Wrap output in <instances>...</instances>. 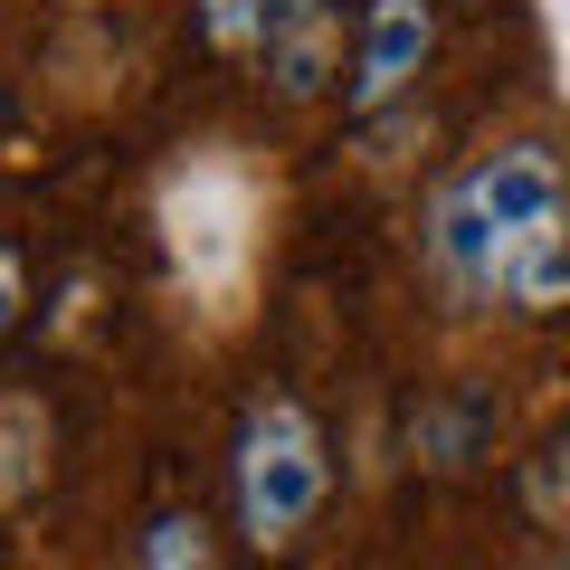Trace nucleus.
I'll use <instances>...</instances> for the list:
<instances>
[{"label": "nucleus", "instance_id": "f03ea898", "mask_svg": "<svg viewBox=\"0 0 570 570\" xmlns=\"http://www.w3.org/2000/svg\"><path fill=\"white\" fill-rule=\"evenodd\" d=\"M228 494H238L247 551H285L314 513H324V494H333L324 419H314L305 400H257V409L238 419V466H228Z\"/></svg>", "mask_w": 570, "mask_h": 570}, {"label": "nucleus", "instance_id": "9d476101", "mask_svg": "<svg viewBox=\"0 0 570 570\" xmlns=\"http://www.w3.org/2000/svg\"><path fill=\"white\" fill-rule=\"evenodd\" d=\"M333 0H266V39H276V29H295V20H324Z\"/></svg>", "mask_w": 570, "mask_h": 570}, {"label": "nucleus", "instance_id": "7ed1b4c3", "mask_svg": "<svg viewBox=\"0 0 570 570\" xmlns=\"http://www.w3.org/2000/svg\"><path fill=\"white\" fill-rule=\"evenodd\" d=\"M428 58H438V0H371L343 105H352V115H390V105L428 77Z\"/></svg>", "mask_w": 570, "mask_h": 570}, {"label": "nucleus", "instance_id": "1a4fd4ad", "mask_svg": "<svg viewBox=\"0 0 570 570\" xmlns=\"http://www.w3.org/2000/svg\"><path fill=\"white\" fill-rule=\"evenodd\" d=\"M29 305V276H20V247H0V343H10V324H20Z\"/></svg>", "mask_w": 570, "mask_h": 570}, {"label": "nucleus", "instance_id": "423d86ee", "mask_svg": "<svg viewBox=\"0 0 570 570\" xmlns=\"http://www.w3.org/2000/svg\"><path fill=\"white\" fill-rule=\"evenodd\" d=\"M39 475H48V409L29 400V390H10V400H0V513L20 504Z\"/></svg>", "mask_w": 570, "mask_h": 570}, {"label": "nucleus", "instance_id": "6e6552de", "mask_svg": "<svg viewBox=\"0 0 570 570\" xmlns=\"http://www.w3.org/2000/svg\"><path fill=\"white\" fill-rule=\"evenodd\" d=\"M200 39L219 58H266V0H200Z\"/></svg>", "mask_w": 570, "mask_h": 570}, {"label": "nucleus", "instance_id": "0eeeda50", "mask_svg": "<svg viewBox=\"0 0 570 570\" xmlns=\"http://www.w3.org/2000/svg\"><path fill=\"white\" fill-rule=\"evenodd\" d=\"M134 570H219V551H209V523H200V513H153V523H142Z\"/></svg>", "mask_w": 570, "mask_h": 570}, {"label": "nucleus", "instance_id": "f257e3e1", "mask_svg": "<svg viewBox=\"0 0 570 570\" xmlns=\"http://www.w3.org/2000/svg\"><path fill=\"white\" fill-rule=\"evenodd\" d=\"M428 276L456 305H513V314H551L570 305V181L561 153L542 142H494L466 171L438 181L428 200Z\"/></svg>", "mask_w": 570, "mask_h": 570}, {"label": "nucleus", "instance_id": "20e7f679", "mask_svg": "<svg viewBox=\"0 0 570 570\" xmlns=\"http://www.w3.org/2000/svg\"><path fill=\"white\" fill-rule=\"evenodd\" d=\"M343 77V20H295V29H276L266 39V86H276L285 105H305V96H324V86Z\"/></svg>", "mask_w": 570, "mask_h": 570}, {"label": "nucleus", "instance_id": "39448f33", "mask_svg": "<svg viewBox=\"0 0 570 570\" xmlns=\"http://www.w3.org/2000/svg\"><path fill=\"white\" fill-rule=\"evenodd\" d=\"M485 438H494L485 400H419L409 409V456L419 466H466V456H485Z\"/></svg>", "mask_w": 570, "mask_h": 570}]
</instances>
